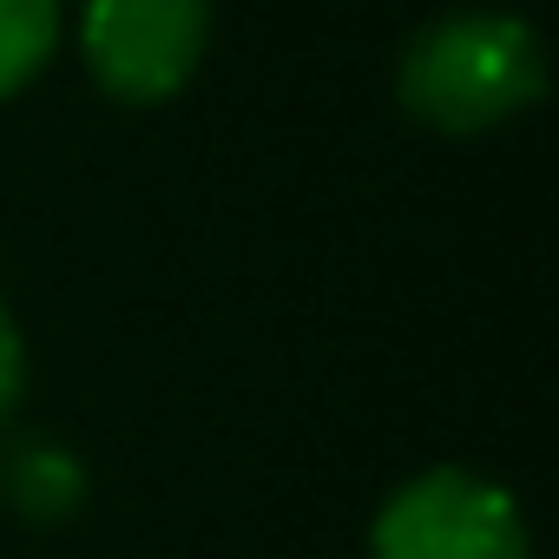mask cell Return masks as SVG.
I'll use <instances>...</instances> for the list:
<instances>
[{"mask_svg": "<svg viewBox=\"0 0 559 559\" xmlns=\"http://www.w3.org/2000/svg\"><path fill=\"white\" fill-rule=\"evenodd\" d=\"M395 86H402V106L435 126V132H487L513 112H526L546 86V53H539V34L520 21V14H487V8H467V14H441L428 21L402 67H395Z\"/></svg>", "mask_w": 559, "mask_h": 559, "instance_id": "cell-1", "label": "cell"}, {"mask_svg": "<svg viewBox=\"0 0 559 559\" xmlns=\"http://www.w3.org/2000/svg\"><path fill=\"white\" fill-rule=\"evenodd\" d=\"M369 552L376 559H533L513 493L467 467H435L395 487L389 507L376 513Z\"/></svg>", "mask_w": 559, "mask_h": 559, "instance_id": "cell-2", "label": "cell"}, {"mask_svg": "<svg viewBox=\"0 0 559 559\" xmlns=\"http://www.w3.org/2000/svg\"><path fill=\"white\" fill-rule=\"evenodd\" d=\"M204 34L211 0H86L80 21L93 80L126 106L171 99L204 60Z\"/></svg>", "mask_w": 559, "mask_h": 559, "instance_id": "cell-3", "label": "cell"}, {"mask_svg": "<svg viewBox=\"0 0 559 559\" xmlns=\"http://www.w3.org/2000/svg\"><path fill=\"white\" fill-rule=\"evenodd\" d=\"M0 493L8 507L34 526H53V520H73L80 500H86V467L80 454H67L60 441L47 435H21L8 454H0Z\"/></svg>", "mask_w": 559, "mask_h": 559, "instance_id": "cell-4", "label": "cell"}, {"mask_svg": "<svg viewBox=\"0 0 559 559\" xmlns=\"http://www.w3.org/2000/svg\"><path fill=\"white\" fill-rule=\"evenodd\" d=\"M60 40V0H0V99L21 93Z\"/></svg>", "mask_w": 559, "mask_h": 559, "instance_id": "cell-5", "label": "cell"}, {"mask_svg": "<svg viewBox=\"0 0 559 559\" xmlns=\"http://www.w3.org/2000/svg\"><path fill=\"white\" fill-rule=\"evenodd\" d=\"M21 382H27V349H21L14 317L0 310V428H8V415H14V402H21Z\"/></svg>", "mask_w": 559, "mask_h": 559, "instance_id": "cell-6", "label": "cell"}]
</instances>
